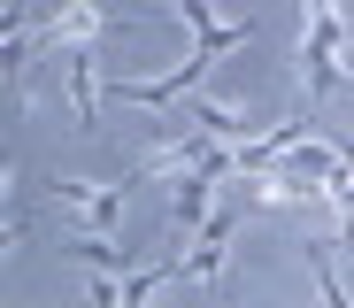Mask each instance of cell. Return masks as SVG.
<instances>
[{
    "instance_id": "1",
    "label": "cell",
    "mask_w": 354,
    "mask_h": 308,
    "mask_svg": "<svg viewBox=\"0 0 354 308\" xmlns=\"http://www.w3.org/2000/svg\"><path fill=\"white\" fill-rule=\"evenodd\" d=\"M124 201H131V177H54V208L77 216V239H108L124 224Z\"/></svg>"
},
{
    "instance_id": "2",
    "label": "cell",
    "mask_w": 354,
    "mask_h": 308,
    "mask_svg": "<svg viewBox=\"0 0 354 308\" xmlns=\"http://www.w3.org/2000/svg\"><path fill=\"white\" fill-rule=\"evenodd\" d=\"M216 185H223V170H193V177H177V193H169V239H193V231H201V216H208V201H216Z\"/></svg>"
},
{
    "instance_id": "3",
    "label": "cell",
    "mask_w": 354,
    "mask_h": 308,
    "mask_svg": "<svg viewBox=\"0 0 354 308\" xmlns=\"http://www.w3.org/2000/svg\"><path fill=\"white\" fill-rule=\"evenodd\" d=\"M223 262H231V216H216L193 239V255H177V278H223Z\"/></svg>"
}]
</instances>
